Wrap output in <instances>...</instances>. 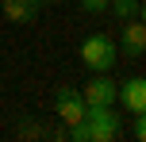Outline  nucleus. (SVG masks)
<instances>
[{
    "label": "nucleus",
    "instance_id": "obj_1",
    "mask_svg": "<svg viewBox=\"0 0 146 142\" xmlns=\"http://www.w3.org/2000/svg\"><path fill=\"white\" fill-rule=\"evenodd\" d=\"M119 135V115L111 104H85V119L69 127L73 142H111Z\"/></svg>",
    "mask_w": 146,
    "mask_h": 142
},
{
    "label": "nucleus",
    "instance_id": "obj_3",
    "mask_svg": "<svg viewBox=\"0 0 146 142\" xmlns=\"http://www.w3.org/2000/svg\"><path fill=\"white\" fill-rule=\"evenodd\" d=\"M115 89L119 85L111 81L108 73H92V81L81 89V100H85V104H115Z\"/></svg>",
    "mask_w": 146,
    "mask_h": 142
},
{
    "label": "nucleus",
    "instance_id": "obj_9",
    "mask_svg": "<svg viewBox=\"0 0 146 142\" xmlns=\"http://www.w3.org/2000/svg\"><path fill=\"white\" fill-rule=\"evenodd\" d=\"M135 138H139V142L146 138V119H142V115H135Z\"/></svg>",
    "mask_w": 146,
    "mask_h": 142
},
{
    "label": "nucleus",
    "instance_id": "obj_10",
    "mask_svg": "<svg viewBox=\"0 0 146 142\" xmlns=\"http://www.w3.org/2000/svg\"><path fill=\"white\" fill-rule=\"evenodd\" d=\"M27 4H31V8H35V4H42V0H27Z\"/></svg>",
    "mask_w": 146,
    "mask_h": 142
},
{
    "label": "nucleus",
    "instance_id": "obj_4",
    "mask_svg": "<svg viewBox=\"0 0 146 142\" xmlns=\"http://www.w3.org/2000/svg\"><path fill=\"white\" fill-rule=\"evenodd\" d=\"M115 100H123V108L131 115H142L146 112V81H142V77L123 81V89H115Z\"/></svg>",
    "mask_w": 146,
    "mask_h": 142
},
{
    "label": "nucleus",
    "instance_id": "obj_6",
    "mask_svg": "<svg viewBox=\"0 0 146 142\" xmlns=\"http://www.w3.org/2000/svg\"><path fill=\"white\" fill-rule=\"evenodd\" d=\"M142 50H146V31H142V23H127V31H123V54L142 58Z\"/></svg>",
    "mask_w": 146,
    "mask_h": 142
},
{
    "label": "nucleus",
    "instance_id": "obj_8",
    "mask_svg": "<svg viewBox=\"0 0 146 142\" xmlns=\"http://www.w3.org/2000/svg\"><path fill=\"white\" fill-rule=\"evenodd\" d=\"M81 8H85V12H104L108 0H81Z\"/></svg>",
    "mask_w": 146,
    "mask_h": 142
},
{
    "label": "nucleus",
    "instance_id": "obj_7",
    "mask_svg": "<svg viewBox=\"0 0 146 142\" xmlns=\"http://www.w3.org/2000/svg\"><path fill=\"white\" fill-rule=\"evenodd\" d=\"M108 8H115L123 19H135L139 15V0H108Z\"/></svg>",
    "mask_w": 146,
    "mask_h": 142
},
{
    "label": "nucleus",
    "instance_id": "obj_2",
    "mask_svg": "<svg viewBox=\"0 0 146 142\" xmlns=\"http://www.w3.org/2000/svg\"><path fill=\"white\" fill-rule=\"evenodd\" d=\"M119 58V46L111 35H88L85 42H81V61H85L92 73H108L111 65H115Z\"/></svg>",
    "mask_w": 146,
    "mask_h": 142
},
{
    "label": "nucleus",
    "instance_id": "obj_5",
    "mask_svg": "<svg viewBox=\"0 0 146 142\" xmlns=\"http://www.w3.org/2000/svg\"><path fill=\"white\" fill-rule=\"evenodd\" d=\"M54 108H58V115H62L66 127H73V123L85 119V100H81V92H73V89H62L58 100H54Z\"/></svg>",
    "mask_w": 146,
    "mask_h": 142
}]
</instances>
